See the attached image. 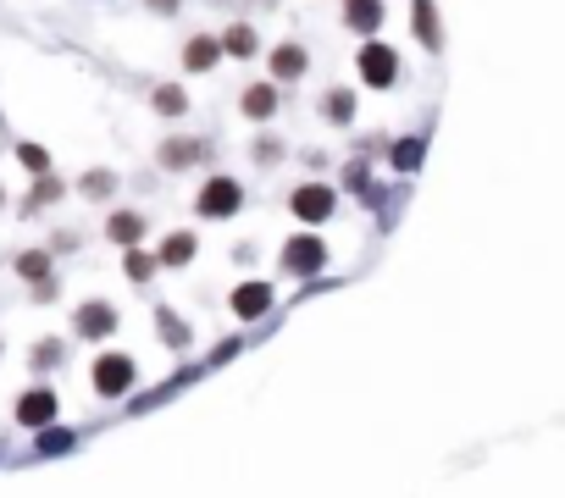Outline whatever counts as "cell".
Segmentation results:
<instances>
[{
  "instance_id": "6da1fadb",
  "label": "cell",
  "mask_w": 565,
  "mask_h": 498,
  "mask_svg": "<svg viewBox=\"0 0 565 498\" xmlns=\"http://www.w3.org/2000/svg\"><path fill=\"white\" fill-rule=\"evenodd\" d=\"M239 211H244V183L228 178V172L205 178L200 194H194V216H200V222H233Z\"/></svg>"
},
{
  "instance_id": "7a4b0ae2",
  "label": "cell",
  "mask_w": 565,
  "mask_h": 498,
  "mask_svg": "<svg viewBox=\"0 0 565 498\" xmlns=\"http://www.w3.org/2000/svg\"><path fill=\"white\" fill-rule=\"evenodd\" d=\"M133 382H139V366H133V355H122V349H106V355H95V366H89V388H95L100 399H128Z\"/></svg>"
},
{
  "instance_id": "3957f363",
  "label": "cell",
  "mask_w": 565,
  "mask_h": 498,
  "mask_svg": "<svg viewBox=\"0 0 565 498\" xmlns=\"http://www.w3.org/2000/svg\"><path fill=\"white\" fill-rule=\"evenodd\" d=\"M355 72H361L366 89H394L399 72H405V61H399V50H394V45H383V39H361Z\"/></svg>"
},
{
  "instance_id": "277c9868",
  "label": "cell",
  "mask_w": 565,
  "mask_h": 498,
  "mask_svg": "<svg viewBox=\"0 0 565 498\" xmlns=\"http://www.w3.org/2000/svg\"><path fill=\"white\" fill-rule=\"evenodd\" d=\"M12 415H17V427H23V432H45L50 421L61 415V399H56V388H45V382L23 388V393H17V404H12Z\"/></svg>"
},
{
  "instance_id": "5b68a950",
  "label": "cell",
  "mask_w": 565,
  "mask_h": 498,
  "mask_svg": "<svg viewBox=\"0 0 565 498\" xmlns=\"http://www.w3.org/2000/svg\"><path fill=\"white\" fill-rule=\"evenodd\" d=\"M117 305L111 299H84V305L73 310V332L84 338V344H106L111 332H117Z\"/></svg>"
},
{
  "instance_id": "8992f818",
  "label": "cell",
  "mask_w": 565,
  "mask_h": 498,
  "mask_svg": "<svg viewBox=\"0 0 565 498\" xmlns=\"http://www.w3.org/2000/svg\"><path fill=\"white\" fill-rule=\"evenodd\" d=\"M289 211L300 216L305 227H322L327 216L338 211V189H327V183H300V189L289 194Z\"/></svg>"
},
{
  "instance_id": "52a82bcc",
  "label": "cell",
  "mask_w": 565,
  "mask_h": 498,
  "mask_svg": "<svg viewBox=\"0 0 565 498\" xmlns=\"http://www.w3.org/2000/svg\"><path fill=\"white\" fill-rule=\"evenodd\" d=\"M327 266V244L316 233H294L289 244H283V272L294 277H316Z\"/></svg>"
},
{
  "instance_id": "ba28073f",
  "label": "cell",
  "mask_w": 565,
  "mask_h": 498,
  "mask_svg": "<svg viewBox=\"0 0 565 498\" xmlns=\"http://www.w3.org/2000/svg\"><path fill=\"white\" fill-rule=\"evenodd\" d=\"M156 161L167 172H189V166L211 161V139H189V133H172V139L156 144Z\"/></svg>"
},
{
  "instance_id": "9c48e42d",
  "label": "cell",
  "mask_w": 565,
  "mask_h": 498,
  "mask_svg": "<svg viewBox=\"0 0 565 498\" xmlns=\"http://www.w3.org/2000/svg\"><path fill=\"white\" fill-rule=\"evenodd\" d=\"M305 72H311V50H305L300 39H283V45H272V56H266V78L300 83Z\"/></svg>"
},
{
  "instance_id": "30bf717a",
  "label": "cell",
  "mask_w": 565,
  "mask_h": 498,
  "mask_svg": "<svg viewBox=\"0 0 565 498\" xmlns=\"http://www.w3.org/2000/svg\"><path fill=\"white\" fill-rule=\"evenodd\" d=\"M338 17H344V28H349V34L377 39V34H383L388 6H383V0H344V6H338Z\"/></svg>"
},
{
  "instance_id": "8fae6325",
  "label": "cell",
  "mask_w": 565,
  "mask_h": 498,
  "mask_svg": "<svg viewBox=\"0 0 565 498\" xmlns=\"http://www.w3.org/2000/svg\"><path fill=\"white\" fill-rule=\"evenodd\" d=\"M222 56H228V50H222V34H189L183 39V72H194V78H200V72H217Z\"/></svg>"
},
{
  "instance_id": "7c38bea8",
  "label": "cell",
  "mask_w": 565,
  "mask_h": 498,
  "mask_svg": "<svg viewBox=\"0 0 565 498\" xmlns=\"http://www.w3.org/2000/svg\"><path fill=\"white\" fill-rule=\"evenodd\" d=\"M410 34L421 50H444V17H438L433 0H410Z\"/></svg>"
},
{
  "instance_id": "4fadbf2b",
  "label": "cell",
  "mask_w": 565,
  "mask_h": 498,
  "mask_svg": "<svg viewBox=\"0 0 565 498\" xmlns=\"http://www.w3.org/2000/svg\"><path fill=\"white\" fill-rule=\"evenodd\" d=\"M277 100H283V95H277V78H261V83H250V89L239 95V111L250 122H272L277 117Z\"/></svg>"
},
{
  "instance_id": "5bb4252c",
  "label": "cell",
  "mask_w": 565,
  "mask_h": 498,
  "mask_svg": "<svg viewBox=\"0 0 565 498\" xmlns=\"http://www.w3.org/2000/svg\"><path fill=\"white\" fill-rule=\"evenodd\" d=\"M228 305H233V316L239 321H261L266 310H272V283H239Z\"/></svg>"
},
{
  "instance_id": "9a60e30c",
  "label": "cell",
  "mask_w": 565,
  "mask_h": 498,
  "mask_svg": "<svg viewBox=\"0 0 565 498\" xmlns=\"http://www.w3.org/2000/svg\"><path fill=\"white\" fill-rule=\"evenodd\" d=\"M61 200H67V183H61L56 172H45V178H34V189L23 194L17 216H39V211H50V205H61Z\"/></svg>"
},
{
  "instance_id": "2e32d148",
  "label": "cell",
  "mask_w": 565,
  "mask_h": 498,
  "mask_svg": "<svg viewBox=\"0 0 565 498\" xmlns=\"http://www.w3.org/2000/svg\"><path fill=\"white\" fill-rule=\"evenodd\" d=\"M145 227H150L145 211H111L106 216V238H111V244H122V249L139 244V238H145Z\"/></svg>"
},
{
  "instance_id": "e0dca14e",
  "label": "cell",
  "mask_w": 565,
  "mask_h": 498,
  "mask_svg": "<svg viewBox=\"0 0 565 498\" xmlns=\"http://www.w3.org/2000/svg\"><path fill=\"white\" fill-rule=\"evenodd\" d=\"M156 255H161V266H172V272H178V266H189L194 255H200V238H194L189 227H178V233H167V238H161V249H156Z\"/></svg>"
},
{
  "instance_id": "ac0fdd59",
  "label": "cell",
  "mask_w": 565,
  "mask_h": 498,
  "mask_svg": "<svg viewBox=\"0 0 565 498\" xmlns=\"http://www.w3.org/2000/svg\"><path fill=\"white\" fill-rule=\"evenodd\" d=\"M322 122H333V128H349V122H355V89H349V83H333L322 95Z\"/></svg>"
},
{
  "instance_id": "d6986e66",
  "label": "cell",
  "mask_w": 565,
  "mask_h": 498,
  "mask_svg": "<svg viewBox=\"0 0 565 498\" xmlns=\"http://www.w3.org/2000/svg\"><path fill=\"white\" fill-rule=\"evenodd\" d=\"M150 106H156V117H167V122L189 117V95H183V83H156V89H150Z\"/></svg>"
},
{
  "instance_id": "ffe728a7",
  "label": "cell",
  "mask_w": 565,
  "mask_h": 498,
  "mask_svg": "<svg viewBox=\"0 0 565 498\" xmlns=\"http://www.w3.org/2000/svg\"><path fill=\"white\" fill-rule=\"evenodd\" d=\"M12 272L34 288V283H45V277H56V261H50V249H23V255L12 261Z\"/></svg>"
},
{
  "instance_id": "44dd1931",
  "label": "cell",
  "mask_w": 565,
  "mask_h": 498,
  "mask_svg": "<svg viewBox=\"0 0 565 498\" xmlns=\"http://www.w3.org/2000/svg\"><path fill=\"white\" fill-rule=\"evenodd\" d=\"M222 50H228L233 61H250L255 50H261V34H255L250 23H228L222 28Z\"/></svg>"
},
{
  "instance_id": "7402d4cb",
  "label": "cell",
  "mask_w": 565,
  "mask_h": 498,
  "mask_svg": "<svg viewBox=\"0 0 565 498\" xmlns=\"http://www.w3.org/2000/svg\"><path fill=\"white\" fill-rule=\"evenodd\" d=\"M156 266H161V255H150V249H139V244L122 249V272H128V283H150Z\"/></svg>"
},
{
  "instance_id": "603a6c76",
  "label": "cell",
  "mask_w": 565,
  "mask_h": 498,
  "mask_svg": "<svg viewBox=\"0 0 565 498\" xmlns=\"http://www.w3.org/2000/svg\"><path fill=\"white\" fill-rule=\"evenodd\" d=\"M421 155H427V139H416V133H410V139H394V144H388V166H394V172H416Z\"/></svg>"
},
{
  "instance_id": "cb8c5ba5",
  "label": "cell",
  "mask_w": 565,
  "mask_h": 498,
  "mask_svg": "<svg viewBox=\"0 0 565 498\" xmlns=\"http://www.w3.org/2000/svg\"><path fill=\"white\" fill-rule=\"evenodd\" d=\"M78 194H84V200H111V194H117V172H106V166H95V172H84V178H78Z\"/></svg>"
},
{
  "instance_id": "d4e9b609",
  "label": "cell",
  "mask_w": 565,
  "mask_h": 498,
  "mask_svg": "<svg viewBox=\"0 0 565 498\" xmlns=\"http://www.w3.org/2000/svg\"><path fill=\"white\" fill-rule=\"evenodd\" d=\"M61 360H67V344H61V338H39V344L28 349V366H34L39 377H45V371H56Z\"/></svg>"
},
{
  "instance_id": "484cf974",
  "label": "cell",
  "mask_w": 565,
  "mask_h": 498,
  "mask_svg": "<svg viewBox=\"0 0 565 498\" xmlns=\"http://www.w3.org/2000/svg\"><path fill=\"white\" fill-rule=\"evenodd\" d=\"M73 443H78V432H67V427H56V421H50V427L34 438V449H39V454H67Z\"/></svg>"
},
{
  "instance_id": "4316f807",
  "label": "cell",
  "mask_w": 565,
  "mask_h": 498,
  "mask_svg": "<svg viewBox=\"0 0 565 498\" xmlns=\"http://www.w3.org/2000/svg\"><path fill=\"white\" fill-rule=\"evenodd\" d=\"M17 161H23V172H28V178H45V172H50V150H45V144H17Z\"/></svg>"
},
{
  "instance_id": "83f0119b",
  "label": "cell",
  "mask_w": 565,
  "mask_h": 498,
  "mask_svg": "<svg viewBox=\"0 0 565 498\" xmlns=\"http://www.w3.org/2000/svg\"><path fill=\"white\" fill-rule=\"evenodd\" d=\"M156 327H161V338H167L172 349H183V344H189V327H183V321L172 316V310H156Z\"/></svg>"
},
{
  "instance_id": "f1b7e54d",
  "label": "cell",
  "mask_w": 565,
  "mask_h": 498,
  "mask_svg": "<svg viewBox=\"0 0 565 498\" xmlns=\"http://www.w3.org/2000/svg\"><path fill=\"white\" fill-rule=\"evenodd\" d=\"M344 183H349V189H355V194H366V189H372V172H366V166H361V161H349V172H344Z\"/></svg>"
},
{
  "instance_id": "f546056e",
  "label": "cell",
  "mask_w": 565,
  "mask_h": 498,
  "mask_svg": "<svg viewBox=\"0 0 565 498\" xmlns=\"http://www.w3.org/2000/svg\"><path fill=\"white\" fill-rule=\"evenodd\" d=\"M250 155H255V161H277V155H283V144H277V139H255Z\"/></svg>"
},
{
  "instance_id": "4dcf8cb0",
  "label": "cell",
  "mask_w": 565,
  "mask_h": 498,
  "mask_svg": "<svg viewBox=\"0 0 565 498\" xmlns=\"http://www.w3.org/2000/svg\"><path fill=\"white\" fill-rule=\"evenodd\" d=\"M56 299V277H45V283H34V305H50Z\"/></svg>"
},
{
  "instance_id": "1f68e13d",
  "label": "cell",
  "mask_w": 565,
  "mask_h": 498,
  "mask_svg": "<svg viewBox=\"0 0 565 498\" xmlns=\"http://www.w3.org/2000/svg\"><path fill=\"white\" fill-rule=\"evenodd\" d=\"M145 6H150V12H156V17H172V12H178V6H183V0H145Z\"/></svg>"
},
{
  "instance_id": "d6a6232c",
  "label": "cell",
  "mask_w": 565,
  "mask_h": 498,
  "mask_svg": "<svg viewBox=\"0 0 565 498\" xmlns=\"http://www.w3.org/2000/svg\"><path fill=\"white\" fill-rule=\"evenodd\" d=\"M0 211H6V189H0Z\"/></svg>"
},
{
  "instance_id": "836d02e7",
  "label": "cell",
  "mask_w": 565,
  "mask_h": 498,
  "mask_svg": "<svg viewBox=\"0 0 565 498\" xmlns=\"http://www.w3.org/2000/svg\"><path fill=\"white\" fill-rule=\"evenodd\" d=\"M0 355H6V344H0Z\"/></svg>"
}]
</instances>
